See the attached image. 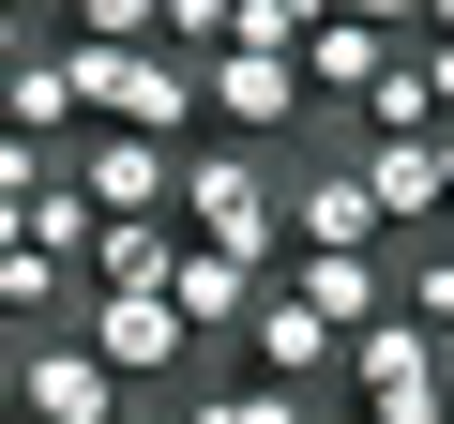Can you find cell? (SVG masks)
<instances>
[{
  "label": "cell",
  "instance_id": "obj_1",
  "mask_svg": "<svg viewBox=\"0 0 454 424\" xmlns=\"http://www.w3.org/2000/svg\"><path fill=\"white\" fill-rule=\"evenodd\" d=\"M167 228L197 243V258H243V273H273L288 258V212H273V152H182L167 167Z\"/></svg>",
  "mask_w": 454,
  "mask_h": 424
},
{
  "label": "cell",
  "instance_id": "obj_2",
  "mask_svg": "<svg viewBox=\"0 0 454 424\" xmlns=\"http://www.w3.org/2000/svg\"><path fill=\"white\" fill-rule=\"evenodd\" d=\"M61 91H76L91 137L197 152V61H167V46H61Z\"/></svg>",
  "mask_w": 454,
  "mask_h": 424
},
{
  "label": "cell",
  "instance_id": "obj_3",
  "mask_svg": "<svg viewBox=\"0 0 454 424\" xmlns=\"http://www.w3.org/2000/svg\"><path fill=\"white\" fill-rule=\"evenodd\" d=\"M333 364H348L364 424H439V394H454V334H409V318H364Z\"/></svg>",
  "mask_w": 454,
  "mask_h": 424
},
{
  "label": "cell",
  "instance_id": "obj_4",
  "mask_svg": "<svg viewBox=\"0 0 454 424\" xmlns=\"http://www.w3.org/2000/svg\"><path fill=\"white\" fill-rule=\"evenodd\" d=\"M0 394H16V424H121V379L76 334H16L0 349Z\"/></svg>",
  "mask_w": 454,
  "mask_h": 424
},
{
  "label": "cell",
  "instance_id": "obj_5",
  "mask_svg": "<svg viewBox=\"0 0 454 424\" xmlns=\"http://www.w3.org/2000/svg\"><path fill=\"white\" fill-rule=\"evenodd\" d=\"M76 349L137 394V379H182L197 349H182V318H167V288H76Z\"/></svg>",
  "mask_w": 454,
  "mask_h": 424
},
{
  "label": "cell",
  "instance_id": "obj_6",
  "mask_svg": "<svg viewBox=\"0 0 454 424\" xmlns=\"http://www.w3.org/2000/svg\"><path fill=\"white\" fill-rule=\"evenodd\" d=\"M197 122H227V152H288L303 76H288V61H243V46H212V61H197Z\"/></svg>",
  "mask_w": 454,
  "mask_h": 424
},
{
  "label": "cell",
  "instance_id": "obj_7",
  "mask_svg": "<svg viewBox=\"0 0 454 424\" xmlns=\"http://www.w3.org/2000/svg\"><path fill=\"white\" fill-rule=\"evenodd\" d=\"M348 182H364V212H379V243H394V228H439V197H454V137H364Z\"/></svg>",
  "mask_w": 454,
  "mask_h": 424
},
{
  "label": "cell",
  "instance_id": "obj_8",
  "mask_svg": "<svg viewBox=\"0 0 454 424\" xmlns=\"http://www.w3.org/2000/svg\"><path fill=\"white\" fill-rule=\"evenodd\" d=\"M167 167L182 152H152V137H61V182H76V212H91V228H121V212H167Z\"/></svg>",
  "mask_w": 454,
  "mask_h": 424
},
{
  "label": "cell",
  "instance_id": "obj_9",
  "mask_svg": "<svg viewBox=\"0 0 454 424\" xmlns=\"http://www.w3.org/2000/svg\"><path fill=\"white\" fill-rule=\"evenodd\" d=\"M258 288L273 273H243V258H167V318H182V349H243V318H258Z\"/></svg>",
  "mask_w": 454,
  "mask_h": 424
},
{
  "label": "cell",
  "instance_id": "obj_10",
  "mask_svg": "<svg viewBox=\"0 0 454 424\" xmlns=\"http://www.w3.org/2000/svg\"><path fill=\"white\" fill-rule=\"evenodd\" d=\"M273 212H288V243H303V258H379V212H364V182H348V167L273 182Z\"/></svg>",
  "mask_w": 454,
  "mask_h": 424
},
{
  "label": "cell",
  "instance_id": "obj_11",
  "mask_svg": "<svg viewBox=\"0 0 454 424\" xmlns=\"http://www.w3.org/2000/svg\"><path fill=\"white\" fill-rule=\"evenodd\" d=\"M348 122H364V137H439V122H454V46H394Z\"/></svg>",
  "mask_w": 454,
  "mask_h": 424
},
{
  "label": "cell",
  "instance_id": "obj_12",
  "mask_svg": "<svg viewBox=\"0 0 454 424\" xmlns=\"http://www.w3.org/2000/svg\"><path fill=\"white\" fill-rule=\"evenodd\" d=\"M273 288H288V303H303L333 349H348L364 318H394V273H379V258H273Z\"/></svg>",
  "mask_w": 454,
  "mask_h": 424
},
{
  "label": "cell",
  "instance_id": "obj_13",
  "mask_svg": "<svg viewBox=\"0 0 454 424\" xmlns=\"http://www.w3.org/2000/svg\"><path fill=\"white\" fill-rule=\"evenodd\" d=\"M167 258H182L167 212H121V228H91V243H76V288H167Z\"/></svg>",
  "mask_w": 454,
  "mask_h": 424
},
{
  "label": "cell",
  "instance_id": "obj_14",
  "mask_svg": "<svg viewBox=\"0 0 454 424\" xmlns=\"http://www.w3.org/2000/svg\"><path fill=\"white\" fill-rule=\"evenodd\" d=\"M379 61H394V31H348V16H318V31L288 46V76H303V91H333V106H364V91H379Z\"/></svg>",
  "mask_w": 454,
  "mask_h": 424
},
{
  "label": "cell",
  "instance_id": "obj_15",
  "mask_svg": "<svg viewBox=\"0 0 454 424\" xmlns=\"http://www.w3.org/2000/svg\"><path fill=\"white\" fill-rule=\"evenodd\" d=\"M243 349H258V379L273 394H303V379H333V334L288 303V288H258V318H243Z\"/></svg>",
  "mask_w": 454,
  "mask_h": 424
},
{
  "label": "cell",
  "instance_id": "obj_16",
  "mask_svg": "<svg viewBox=\"0 0 454 424\" xmlns=\"http://www.w3.org/2000/svg\"><path fill=\"white\" fill-rule=\"evenodd\" d=\"M0 122H16V137H46V152L76 137V91H61V46H31L16 76H0Z\"/></svg>",
  "mask_w": 454,
  "mask_h": 424
},
{
  "label": "cell",
  "instance_id": "obj_17",
  "mask_svg": "<svg viewBox=\"0 0 454 424\" xmlns=\"http://www.w3.org/2000/svg\"><path fill=\"white\" fill-rule=\"evenodd\" d=\"M409 334H454V243L439 228H409V303H394Z\"/></svg>",
  "mask_w": 454,
  "mask_h": 424
},
{
  "label": "cell",
  "instance_id": "obj_18",
  "mask_svg": "<svg viewBox=\"0 0 454 424\" xmlns=\"http://www.w3.org/2000/svg\"><path fill=\"white\" fill-rule=\"evenodd\" d=\"M318 16H348V31H394V46H439V31H454V0H318Z\"/></svg>",
  "mask_w": 454,
  "mask_h": 424
},
{
  "label": "cell",
  "instance_id": "obj_19",
  "mask_svg": "<svg viewBox=\"0 0 454 424\" xmlns=\"http://www.w3.org/2000/svg\"><path fill=\"white\" fill-rule=\"evenodd\" d=\"M46 182H61V152H46V137H16V122H0V212H31Z\"/></svg>",
  "mask_w": 454,
  "mask_h": 424
},
{
  "label": "cell",
  "instance_id": "obj_20",
  "mask_svg": "<svg viewBox=\"0 0 454 424\" xmlns=\"http://www.w3.org/2000/svg\"><path fill=\"white\" fill-rule=\"evenodd\" d=\"M61 16H76L61 46H152V0H61Z\"/></svg>",
  "mask_w": 454,
  "mask_h": 424
},
{
  "label": "cell",
  "instance_id": "obj_21",
  "mask_svg": "<svg viewBox=\"0 0 454 424\" xmlns=\"http://www.w3.org/2000/svg\"><path fill=\"white\" fill-rule=\"evenodd\" d=\"M182 424H318V409H303V394H273V379H258V394H197V409H182Z\"/></svg>",
  "mask_w": 454,
  "mask_h": 424
},
{
  "label": "cell",
  "instance_id": "obj_22",
  "mask_svg": "<svg viewBox=\"0 0 454 424\" xmlns=\"http://www.w3.org/2000/svg\"><path fill=\"white\" fill-rule=\"evenodd\" d=\"M0 16H61V0H0Z\"/></svg>",
  "mask_w": 454,
  "mask_h": 424
},
{
  "label": "cell",
  "instance_id": "obj_23",
  "mask_svg": "<svg viewBox=\"0 0 454 424\" xmlns=\"http://www.w3.org/2000/svg\"><path fill=\"white\" fill-rule=\"evenodd\" d=\"M0 424H16V394H0Z\"/></svg>",
  "mask_w": 454,
  "mask_h": 424
},
{
  "label": "cell",
  "instance_id": "obj_24",
  "mask_svg": "<svg viewBox=\"0 0 454 424\" xmlns=\"http://www.w3.org/2000/svg\"><path fill=\"white\" fill-rule=\"evenodd\" d=\"M121 424H137V409H121ZM167 424H182V409H167Z\"/></svg>",
  "mask_w": 454,
  "mask_h": 424
}]
</instances>
